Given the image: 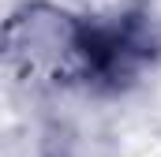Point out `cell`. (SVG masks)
<instances>
[{
    "label": "cell",
    "instance_id": "1",
    "mask_svg": "<svg viewBox=\"0 0 161 157\" xmlns=\"http://www.w3.org/2000/svg\"><path fill=\"white\" fill-rule=\"evenodd\" d=\"M82 26L86 19L30 4L8 23V52L26 71L53 82H82Z\"/></svg>",
    "mask_w": 161,
    "mask_h": 157
}]
</instances>
